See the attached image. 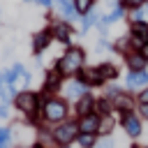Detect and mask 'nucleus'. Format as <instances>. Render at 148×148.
<instances>
[{"label":"nucleus","instance_id":"1","mask_svg":"<svg viewBox=\"0 0 148 148\" xmlns=\"http://www.w3.org/2000/svg\"><path fill=\"white\" fill-rule=\"evenodd\" d=\"M83 60H86L83 49H79V46H69V49L56 60V69H58L62 76H76V72L83 69Z\"/></svg>","mask_w":148,"mask_h":148},{"label":"nucleus","instance_id":"2","mask_svg":"<svg viewBox=\"0 0 148 148\" xmlns=\"http://www.w3.org/2000/svg\"><path fill=\"white\" fill-rule=\"evenodd\" d=\"M0 83L9 86L14 92H18V83H21V90H25L28 83H30V72H28L21 62H16V65L2 69V74H0Z\"/></svg>","mask_w":148,"mask_h":148},{"label":"nucleus","instance_id":"3","mask_svg":"<svg viewBox=\"0 0 148 148\" xmlns=\"http://www.w3.org/2000/svg\"><path fill=\"white\" fill-rule=\"evenodd\" d=\"M42 118L46 123H65L67 118V102L60 99V97H49L46 102H42Z\"/></svg>","mask_w":148,"mask_h":148},{"label":"nucleus","instance_id":"4","mask_svg":"<svg viewBox=\"0 0 148 148\" xmlns=\"http://www.w3.org/2000/svg\"><path fill=\"white\" fill-rule=\"evenodd\" d=\"M12 104H14V109L21 111L23 116H30V113H35V111L42 109L39 95L32 92V90H28V88H25V90H18V92L14 95V99H12Z\"/></svg>","mask_w":148,"mask_h":148},{"label":"nucleus","instance_id":"5","mask_svg":"<svg viewBox=\"0 0 148 148\" xmlns=\"http://www.w3.org/2000/svg\"><path fill=\"white\" fill-rule=\"evenodd\" d=\"M53 134V141L56 143H60V146H67V143H72L76 136H79V125H74V123H58L56 125V130L51 132Z\"/></svg>","mask_w":148,"mask_h":148},{"label":"nucleus","instance_id":"6","mask_svg":"<svg viewBox=\"0 0 148 148\" xmlns=\"http://www.w3.org/2000/svg\"><path fill=\"white\" fill-rule=\"evenodd\" d=\"M62 79H65V76H62V74H60L56 67H53V69H49V72L44 74V88H42V92H44V95H42L39 99H42V102H46V99H49L46 95L56 92V90L62 86Z\"/></svg>","mask_w":148,"mask_h":148},{"label":"nucleus","instance_id":"7","mask_svg":"<svg viewBox=\"0 0 148 148\" xmlns=\"http://www.w3.org/2000/svg\"><path fill=\"white\" fill-rule=\"evenodd\" d=\"M51 42H53V32H51V28H44V30L35 32V35H32V53H35V56L44 53V51L51 46Z\"/></svg>","mask_w":148,"mask_h":148},{"label":"nucleus","instance_id":"8","mask_svg":"<svg viewBox=\"0 0 148 148\" xmlns=\"http://www.w3.org/2000/svg\"><path fill=\"white\" fill-rule=\"evenodd\" d=\"M76 81H81L86 88H90V86H99L104 79H102V74H99L97 67H83V69L76 72Z\"/></svg>","mask_w":148,"mask_h":148},{"label":"nucleus","instance_id":"9","mask_svg":"<svg viewBox=\"0 0 148 148\" xmlns=\"http://www.w3.org/2000/svg\"><path fill=\"white\" fill-rule=\"evenodd\" d=\"M99 116L97 113H88V116H81V120L76 123L79 125V132H88V134H95L99 132Z\"/></svg>","mask_w":148,"mask_h":148},{"label":"nucleus","instance_id":"10","mask_svg":"<svg viewBox=\"0 0 148 148\" xmlns=\"http://www.w3.org/2000/svg\"><path fill=\"white\" fill-rule=\"evenodd\" d=\"M51 32H53V39H58L60 44H69V42H72V25H69L67 21L56 23V25L51 28Z\"/></svg>","mask_w":148,"mask_h":148},{"label":"nucleus","instance_id":"11","mask_svg":"<svg viewBox=\"0 0 148 148\" xmlns=\"http://www.w3.org/2000/svg\"><path fill=\"white\" fill-rule=\"evenodd\" d=\"M86 95V86L81 83V81H69L67 86H65V97H69V99H81Z\"/></svg>","mask_w":148,"mask_h":148},{"label":"nucleus","instance_id":"12","mask_svg":"<svg viewBox=\"0 0 148 148\" xmlns=\"http://www.w3.org/2000/svg\"><path fill=\"white\" fill-rule=\"evenodd\" d=\"M123 127H125V132H127L130 136H139V132H141L139 120H136L130 111H125V116H123Z\"/></svg>","mask_w":148,"mask_h":148},{"label":"nucleus","instance_id":"13","mask_svg":"<svg viewBox=\"0 0 148 148\" xmlns=\"http://www.w3.org/2000/svg\"><path fill=\"white\" fill-rule=\"evenodd\" d=\"M53 5H56V9H58L67 21L76 18V9H74V2H72V0H53Z\"/></svg>","mask_w":148,"mask_h":148},{"label":"nucleus","instance_id":"14","mask_svg":"<svg viewBox=\"0 0 148 148\" xmlns=\"http://www.w3.org/2000/svg\"><path fill=\"white\" fill-rule=\"evenodd\" d=\"M146 83H148V72L146 69L127 74V88H139V86H146Z\"/></svg>","mask_w":148,"mask_h":148},{"label":"nucleus","instance_id":"15","mask_svg":"<svg viewBox=\"0 0 148 148\" xmlns=\"http://www.w3.org/2000/svg\"><path fill=\"white\" fill-rule=\"evenodd\" d=\"M132 39H139V42H148V23L146 21H134L132 23Z\"/></svg>","mask_w":148,"mask_h":148},{"label":"nucleus","instance_id":"16","mask_svg":"<svg viewBox=\"0 0 148 148\" xmlns=\"http://www.w3.org/2000/svg\"><path fill=\"white\" fill-rule=\"evenodd\" d=\"M92 109H95V102H92V97L88 92L81 99H76V113L79 116H88V113H92Z\"/></svg>","mask_w":148,"mask_h":148},{"label":"nucleus","instance_id":"17","mask_svg":"<svg viewBox=\"0 0 148 148\" xmlns=\"http://www.w3.org/2000/svg\"><path fill=\"white\" fill-rule=\"evenodd\" d=\"M127 67H130L132 72H141V69L146 67V58L141 56V51H139V53H127Z\"/></svg>","mask_w":148,"mask_h":148},{"label":"nucleus","instance_id":"18","mask_svg":"<svg viewBox=\"0 0 148 148\" xmlns=\"http://www.w3.org/2000/svg\"><path fill=\"white\" fill-rule=\"evenodd\" d=\"M113 106H116V109H120V111H132V97H130V95L118 92V95L113 97Z\"/></svg>","mask_w":148,"mask_h":148},{"label":"nucleus","instance_id":"19","mask_svg":"<svg viewBox=\"0 0 148 148\" xmlns=\"http://www.w3.org/2000/svg\"><path fill=\"white\" fill-rule=\"evenodd\" d=\"M76 141H79L81 148H92V146L97 143V141H95V134H88V132H79Z\"/></svg>","mask_w":148,"mask_h":148},{"label":"nucleus","instance_id":"20","mask_svg":"<svg viewBox=\"0 0 148 148\" xmlns=\"http://www.w3.org/2000/svg\"><path fill=\"white\" fill-rule=\"evenodd\" d=\"M97 69H99L102 79H116V76H118V69H116L111 62H104V65H99Z\"/></svg>","mask_w":148,"mask_h":148},{"label":"nucleus","instance_id":"21","mask_svg":"<svg viewBox=\"0 0 148 148\" xmlns=\"http://www.w3.org/2000/svg\"><path fill=\"white\" fill-rule=\"evenodd\" d=\"M72 2H74L76 14H83V16H86V14L92 9V2H95V0H72Z\"/></svg>","mask_w":148,"mask_h":148},{"label":"nucleus","instance_id":"22","mask_svg":"<svg viewBox=\"0 0 148 148\" xmlns=\"http://www.w3.org/2000/svg\"><path fill=\"white\" fill-rule=\"evenodd\" d=\"M14 90L9 88V86H5V83H0V104H9V99H14Z\"/></svg>","mask_w":148,"mask_h":148},{"label":"nucleus","instance_id":"23","mask_svg":"<svg viewBox=\"0 0 148 148\" xmlns=\"http://www.w3.org/2000/svg\"><path fill=\"white\" fill-rule=\"evenodd\" d=\"M111 106H113V104H109V99H99V102H95L97 116H109V113H111Z\"/></svg>","mask_w":148,"mask_h":148},{"label":"nucleus","instance_id":"24","mask_svg":"<svg viewBox=\"0 0 148 148\" xmlns=\"http://www.w3.org/2000/svg\"><path fill=\"white\" fill-rule=\"evenodd\" d=\"M9 143H12V130L0 127V148H9Z\"/></svg>","mask_w":148,"mask_h":148},{"label":"nucleus","instance_id":"25","mask_svg":"<svg viewBox=\"0 0 148 148\" xmlns=\"http://www.w3.org/2000/svg\"><path fill=\"white\" fill-rule=\"evenodd\" d=\"M95 23H99V16H97V12H88L86 16H83V30H88L90 25H95Z\"/></svg>","mask_w":148,"mask_h":148},{"label":"nucleus","instance_id":"26","mask_svg":"<svg viewBox=\"0 0 148 148\" xmlns=\"http://www.w3.org/2000/svg\"><path fill=\"white\" fill-rule=\"evenodd\" d=\"M120 5H123V7H130V9H139V7L146 5V0H123Z\"/></svg>","mask_w":148,"mask_h":148},{"label":"nucleus","instance_id":"27","mask_svg":"<svg viewBox=\"0 0 148 148\" xmlns=\"http://www.w3.org/2000/svg\"><path fill=\"white\" fill-rule=\"evenodd\" d=\"M111 127H113V120L111 118H104V120H99V132H111Z\"/></svg>","mask_w":148,"mask_h":148},{"label":"nucleus","instance_id":"28","mask_svg":"<svg viewBox=\"0 0 148 148\" xmlns=\"http://www.w3.org/2000/svg\"><path fill=\"white\" fill-rule=\"evenodd\" d=\"M0 118H9V104H0Z\"/></svg>","mask_w":148,"mask_h":148},{"label":"nucleus","instance_id":"29","mask_svg":"<svg viewBox=\"0 0 148 148\" xmlns=\"http://www.w3.org/2000/svg\"><path fill=\"white\" fill-rule=\"evenodd\" d=\"M92 148H113V143H111V141H99V143H95Z\"/></svg>","mask_w":148,"mask_h":148},{"label":"nucleus","instance_id":"30","mask_svg":"<svg viewBox=\"0 0 148 148\" xmlns=\"http://www.w3.org/2000/svg\"><path fill=\"white\" fill-rule=\"evenodd\" d=\"M139 99H141V104H148V88H146V90L139 95Z\"/></svg>","mask_w":148,"mask_h":148},{"label":"nucleus","instance_id":"31","mask_svg":"<svg viewBox=\"0 0 148 148\" xmlns=\"http://www.w3.org/2000/svg\"><path fill=\"white\" fill-rule=\"evenodd\" d=\"M37 5H42V7H51L53 5V0H35Z\"/></svg>","mask_w":148,"mask_h":148},{"label":"nucleus","instance_id":"32","mask_svg":"<svg viewBox=\"0 0 148 148\" xmlns=\"http://www.w3.org/2000/svg\"><path fill=\"white\" fill-rule=\"evenodd\" d=\"M141 56H143V58H146V60H148V42H146V44H143V46H141Z\"/></svg>","mask_w":148,"mask_h":148},{"label":"nucleus","instance_id":"33","mask_svg":"<svg viewBox=\"0 0 148 148\" xmlns=\"http://www.w3.org/2000/svg\"><path fill=\"white\" fill-rule=\"evenodd\" d=\"M141 113H143V116L148 118V104H143V106H141Z\"/></svg>","mask_w":148,"mask_h":148},{"label":"nucleus","instance_id":"34","mask_svg":"<svg viewBox=\"0 0 148 148\" xmlns=\"http://www.w3.org/2000/svg\"><path fill=\"white\" fill-rule=\"evenodd\" d=\"M16 148H42L39 143H35V146H16Z\"/></svg>","mask_w":148,"mask_h":148},{"label":"nucleus","instance_id":"35","mask_svg":"<svg viewBox=\"0 0 148 148\" xmlns=\"http://www.w3.org/2000/svg\"><path fill=\"white\" fill-rule=\"evenodd\" d=\"M25 2H28V0H25Z\"/></svg>","mask_w":148,"mask_h":148}]
</instances>
